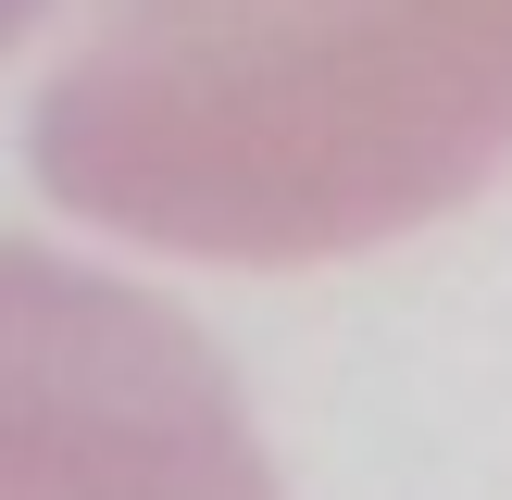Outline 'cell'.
Masks as SVG:
<instances>
[{
    "mask_svg": "<svg viewBox=\"0 0 512 500\" xmlns=\"http://www.w3.org/2000/svg\"><path fill=\"white\" fill-rule=\"evenodd\" d=\"M25 150L113 238L338 263L512 163V0H113Z\"/></svg>",
    "mask_w": 512,
    "mask_h": 500,
    "instance_id": "cell-1",
    "label": "cell"
},
{
    "mask_svg": "<svg viewBox=\"0 0 512 500\" xmlns=\"http://www.w3.org/2000/svg\"><path fill=\"white\" fill-rule=\"evenodd\" d=\"M0 500H275V475L175 300L0 238Z\"/></svg>",
    "mask_w": 512,
    "mask_h": 500,
    "instance_id": "cell-2",
    "label": "cell"
},
{
    "mask_svg": "<svg viewBox=\"0 0 512 500\" xmlns=\"http://www.w3.org/2000/svg\"><path fill=\"white\" fill-rule=\"evenodd\" d=\"M38 13H50V0H0V50H13L25 25H38Z\"/></svg>",
    "mask_w": 512,
    "mask_h": 500,
    "instance_id": "cell-3",
    "label": "cell"
}]
</instances>
